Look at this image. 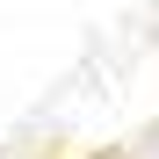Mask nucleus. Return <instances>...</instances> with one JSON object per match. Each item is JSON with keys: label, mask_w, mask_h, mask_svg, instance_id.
I'll return each instance as SVG.
<instances>
[]
</instances>
